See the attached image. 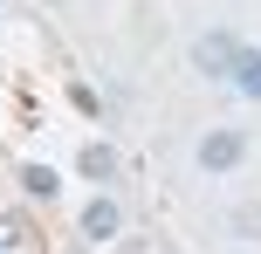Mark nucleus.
I'll use <instances>...</instances> for the list:
<instances>
[{"mask_svg": "<svg viewBox=\"0 0 261 254\" xmlns=\"http://www.w3.org/2000/svg\"><path fill=\"white\" fill-rule=\"evenodd\" d=\"M193 158H199V172H234V165L248 158V131H234V124H213V131H199Z\"/></svg>", "mask_w": 261, "mask_h": 254, "instance_id": "nucleus-1", "label": "nucleus"}, {"mask_svg": "<svg viewBox=\"0 0 261 254\" xmlns=\"http://www.w3.org/2000/svg\"><path fill=\"white\" fill-rule=\"evenodd\" d=\"M241 48H248L241 35H227V27H206V35L193 41V69H199V76H213V82H220V76H234Z\"/></svg>", "mask_w": 261, "mask_h": 254, "instance_id": "nucleus-2", "label": "nucleus"}, {"mask_svg": "<svg viewBox=\"0 0 261 254\" xmlns=\"http://www.w3.org/2000/svg\"><path fill=\"white\" fill-rule=\"evenodd\" d=\"M76 227H83V241H90V247H103V241H117V234H124V206L110 200V192H96V200H83Z\"/></svg>", "mask_w": 261, "mask_h": 254, "instance_id": "nucleus-3", "label": "nucleus"}, {"mask_svg": "<svg viewBox=\"0 0 261 254\" xmlns=\"http://www.w3.org/2000/svg\"><path fill=\"white\" fill-rule=\"evenodd\" d=\"M76 172L90 179V186H110V179L124 172V158H117V145H110V137H90V145L76 151Z\"/></svg>", "mask_w": 261, "mask_h": 254, "instance_id": "nucleus-4", "label": "nucleus"}, {"mask_svg": "<svg viewBox=\"0 0 261 254\" xmlns=\"http://www.w3.org/2000/svg\"><path fill=\"white\" fill-rule=\"evenodd\" d=\"M227 82H234L241 96H261V48H241V62H234V76H227Z\"/></svg>", "mask_w": 261, "mask_h": 254, "instance_id": "nucleus-5", "label": "nucleus"}, {"mask_svg": "<svg viewBox=\"0 0 261 254\" xmlns=\"http://www.w3.org/2000/svg\"><path fill=\"white\" fill-rule=\"evenodd\" d=\"M21 186H28V200H55V172L48 165H21Z\"/></svg>", "mask_w": 261, "mask_h": 254, "instance_id": "nucleus-6", "label": "nucleus"}, {"mask_svg": "<svg viewBox=\"0 0 261 254\" xmlns=\"http://www.w3.org/2000/svg\"><path fill=\"white\" fill-rule=\"evenodd\" d=\"M234 234H241V241H261V200L234 206Z\"/></svg>", "mask_w": 261, "mask_h": 254, "instance_id": "nucleus-7", "label": "nucleus"}, {"mask_svg": "<svg viewBox=\"0 0 261 254\" xmlns=\"http://www.w3.org/2000/svg\"><path fill=\"white\" fill-rule=\"evenodd\" d=\"M21 234H28V220H21V213H0V247H14Z\"/></svg>", "mask_w": 261, "mask_h": 254, "instance_id": "nucleus-8", "label": "nucleus"}]
</instances>
